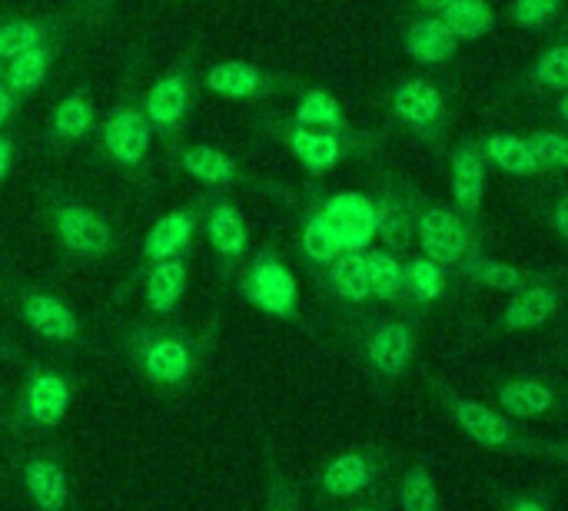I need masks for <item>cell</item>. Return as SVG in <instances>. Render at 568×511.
<instances>
[{
	"instance_id": "19",
	"label": "cell",
	"mask_w": 568,
	"mask_h": 511,
	"mask_svg": "<svg viewBox=\"0 0 568 511\" xmlns=\"http://www.w3.org/2000/svg\"><path fill=\"white\" fill-rule=\"evenodd\" d=\"M459 43L463 40L446 27V20L439 13H426V17L413 20L406 27V37H403L406 57L416 60L419 67H439V63L453 60Z\"/></svg>"
},
{
	"instance_id": "17",
	"label": "cell",
	"mask_w": 568,
	"mask_h": 511,
	"mask_svg": "<svg viewBox=\"0 0 568 511\" xmlns=\"http://www.w3.org/2000/svg\"><path fill=\"white\" fill-rule=\"evenodd\" d=\"M20 319L47 343H73L80 336L77 313L53 293H27L20 299Z\"/></svg>"
},
{
	"instance_id": "11",
	"label": "cell",
	"mask_w": 568,
	"mask_h": 511,
	"mask_svg": "<svg viewBox=\"0 0 568 511\" xmlns=\"http://www.w3.org/2000/svg\"><path fill=\"white\" fill-rule=\"evenodd\" d=\"M323 216L329 219V226L336 229V239L343 246V253L349 249H369L376 239V200H369L366 193L356 190H343V193H329L320 203Z\"/></svg>"
},
{
	"instance_id": "26",
	"label": "cell",
	"mask_w": 568,
	"mask_h": 511,
	"mask_svg": "<svg viewBox=\"0 0 568 511\" xmlns=\"http://www.w3.org/2000/svg\"><path fill=\"white\" fill-rule=\"evenodd\" d=\"M60 33V23L53 17H7L0 20V60L7 63L10 57L53 43Z\"/></svg>"
},
{
	"instance_id": "40",
	"label": "cell",
	"mask_w": 568,
	"mask_h": 511,
	"mask_svg": "<svg viewBox=\"0 0 568 511\" xmlns=\"http://www.w3.org/2000/svg\"><path fill=\"white\" fill-rule=\"evenodd\" d=\"M562 10V0H513L509 20L523 30H542L549 27Z\"/></svg>"
},
{
	"instance_id": "25",
	"label": "cell",
	"mask_w": 568,
	"mask_h": 511,
	"mask_svg": "<svg viewBox=\"0 0 568 511\" xmlns=\"http://www.w3.org/2000/svg\"><path fill=\"white\" fill-rule=\"evenodd\" d=\"M326 286L336 299L343 303H366L373 296L369 289V266H366V249H349V253H339L329 266H326Z\"/></svg>"
},
{
	"instance_id": "39",
	"label": "cell",
	"mask_w": 568,
	"mask_h": 511,
	"mask_svg": "<svg viewBox=\"0 0 568 511\" xmlns=\"http://www.w3.org/2000/svg\"><path fill=\"white\" fill-rule=\"evenodd\" d=\"M539 170H568V136L559 130H536L526 136Z\"/></svg>"
},
{
	"instance_id": "29",
	"label": "cell",
	"mask_w": 568,
	"mask_h": 511,
	"mask_svg": "<svg viewBox=\"0 0 568 511\" xmlns=\"http://www.w3.org/2000/svg\"><path fill=\"white\" fill-rule=\"evenodd\" d=\"M323 492L333 495V499H349V495H359L369 482H373V466L366 456H339L333 459L326 469H323Z\"/></svg>"
},
{
	"instance_id": "34",
	"label": "cell",
	"mask_w": 568,
	"mask_h": 511,
	"mask_svg": "<svg viewBox=\"0 0 568 511\" xmlns=\"http://www.w3.org/2000/svg\"><path fill=\"white\" fill-rule=\"evenodd\" d=\"M416 233V216L409 213L406 200L399 196H383L376 200V236H383L386 249H403Z\"/></svg>"
},
{
	"instance_id": "10",
	"label": "cell",
	"mask_w": 568,
	"mask_h": 511,
	"mask_svg": "<svg viewBox=\"0 0 568 511\" xmlns=\"http://www.w3.org/2000/svg\"><path fill=\"white\" fill-rule=\"evenodd\" d=\"M203 233L210 239L213 256L223 266H236L246 259L250 249V223L243 209L233 203L230 193H210L206 209H203Z\"/></svg>"
},
{
	"instance_id": "49",
	"label": "cell",
	"mask_w": 568,
	"mask_h": 511,
	"mask_svg": "<svg viewBox=\"0 0 568 511\" xmlns=\"http://www.w3.org/2000/svg\"><path fill=\"white\" fill-rule=\"evenodd\" d=\"M356 511H376V509H356Z\"/></svg>"
},
{
	"instance_id": "1",
	"label": "cell",
	"mask_w": 568,
	"mask_h": 511,
	"mask_svg": "<svg viewBox=\"0 0 568 511\" xmlns=\"http://www.w3.org/2000/svg\"><path fill=\"white\" fill-rule=\"evenodd\" d=\"M43 206H47V223L63 253H70L80 263H100L110 256L113 226L97 206H90L83 196L67 190H50L43 196Z\"/></svg>"
},
{
	"instance_id": "38",
	"label": "cell",
	"mask_w": 568,
	"mask_h": 511,
	"mask_svg": "<svg viewBox=\"0 0 568 511\" xmlns=\"http://www.w3.org/2000/svg\"><path fill=\"white\" fill-rule=\"evenodd\" d=\"M399 505L403 511H439V492L426 469H409L399 486Z\"/></svg>"
},
{
	"instance_id": "42",
	"label": "cell",
	"mask_w": 568,
	"mask_h": 511,
	"mask_svg": "<svg viewBox=\"0 0 568 511\" xmlns=\"http://www.w3.org/2000/svg\"><path fill=\"white\" fill-rule=\"evenodd\" d=\"M17 110H20V96H17V93H10V90L0 83V130H7V126L13 123Z\"/></svg>"
},
{
	"instance_id": "6",
	"label": "cell",
	"mask_w": 568,
	"mask_h": 511,
	"mask_svg": "<svg viewBox=\"0 0 568 511\" xmlns=\"http://www.w3.org/2000/svg\"><path fill=\"white\" fill-rule=\"evenodd\" d=\"M200 83L206 93H213L220 100L253 103V100H266V96L280 93V86L286 80L260 63H250V60H216L203 70Z\"/></svg>"
},
{
	"instance_id": "5",
	"label": "cell",
	"mask_w": 568,
	"mask_h": 511,
	"mask_svg": "<svg viewBox=\"0 0 568 511\" xmlns=\"http://www.w3.org/2000/svg\"><path fill=\"white\" fill-rule=\"evenodd\" d=\"M273 133L283 140V146L293 153V160L310 173V176H326L333 173L339 163L366 153V136L346 130V133H329V130H306L296 123H280L273 126Z\"/></svg>"
},
{
	"instance_id": "27",
	"label": "cell",
	"mask_w": 568,
	"mask_h": 511,
	"mask_svg": "<svg viewBox=\"0 0 568 511\" xmlns=\"http://www.w3.org/2000/svg\"><path fill=\"white\" fill-rule=\"evenodd\" d=\"M483 153H486V160H489L499 173H506V176L529 180V176L542 173L539 163H536V156H532L529 140L519 136V133H493V136H486V140H483Z\"/></svg>"
},
{
	"instance_id": "8",
	"label": "cell",
	"mask_w": 568,
	"mask_h": 511,
	"mask_svg": "<svg viewBox=\"0 0 568 511\" xmlns=\"http://www.w3.org/2000/svg\"><path fill=\"white\" fill-rule=\"evenodd\" d=\"M136 359L153 386H183L193 376L196 349L176 333H146L136 343Z\"/></svg>"
},
{
	"instance_id": "28",
	"label": "cell",
	"mask_w": 568,
	"mask_h": 511,
	"mask_svg": "<svg viewBox=\"0 0 568 511\" xmlns=\"http://www.w3.org/2000/svg\"><path fill=\"white\" fill-rule=\"evenodd\" d=\"M499 406L509 419H539L552 412L556 392L536 379H513L499 389Z\"/></svg>"
},
{
	"instance_id": "32",
	"label": "cell",
	"mask_w": 568,
	"mask_h": 511,
	"mask_svg": "<svg viewBox=\"0 0 568 511\" xmlns=\"http://www.w3.org/2000/svg\"><path fill=\"white\" fill-rule=\"evenodd\" d=\"M300 253H303L313 266H320V269H326V266L343 253V246H339V239H336V229L329 226V219L323 216L320 206H313V209L303 216Z\"/></svg>"
},
{
	"instance_id": "36",
	"label": "cell",
	"mask_w": 568,
	"mask_h": 511,
	"mask_svg": "<svg viewBox=\"0 0 568 511\" xmlns=\"http://www.w3.org/2000/svg\"><path fill=\"white\" fill-rule=\"evenodd\" d=\"M463 263H466V273H469L476 283L489 286V289H499V293H519L523 286H529V276H526L523 269L509 266V263L486 259V256H479V253H469Z\"/></svg>"
},
{
	"instance_id": "7",
	"label": "cell",
	"mask_w": 568,
	"mask_h": 511,
	"mask_svg": "<svg viewBox=\"0 0 568 511\" xmlns=\"http://www.w3.org/2000/svg\"><path fill=\"white\" fill-rule=\"evenodd\" d=\"M416 239L423 256H429L439 266H456L473 253L466 216L446 206H426L416 216Z\"/></svg>"
},
{
	"instance_id": "33",
	"label": "cell",
	"mask_w": 568,
	"mask_h": 511,
	"mask_svg": "<svg viewBox=\"0 0 568 511\" xmlns=\"http://www.w3.org/2000/svg\"><path fill=\"white\" fill-rule=\"evenodd\" d=\"M439 17L459 40H483L496 27V10L489 0H453Z\"/></svg>"
},
{
	"instance_id": "20",
	"label": "cell",
	"mask_w": 568,
	"mask_h": 511,
	"mask_svg": "<svg viewBox=\"0 0 568 511\" xmlns=\"http://www.w3.org/2000/svg\"><path fill=\"white\" fill-rule=\"evenodd\" d=\"M186 276H190V266H186L183 253L170 256V259H160V263H150L146 276H143V299H146V306L156 316L176 313V306L183 303V293H186Z\"/></svg>"
},
{
	"instance_id": "45",
	"label": "cell",
	"mask_w": 568,
	"mask_h": 511,
	"mask_svg": "<svg viewBox=\"0 0 568 511\" xmlns=\"http://www.w3.org/2000/svg\"><path fill=\"white\" fill-rule=\"evenodd\" d=\"M509 511H549V509H546L539 499H519V502H516Z\"/></svg>"
},
{
	"instance_id": "24",
	"label": "cell",
	"mask_w": 568,
	"mask_h": 511,
	"mask_svg": "<svg viewBox=\"0 0 568 511\" xmlns=\"http://www.w3.org/2000/svg\"><path fill=\"white\" fill-rule=\"evenodd\" d=\"M290 123L296 126H306V130H329V133H346L353 130L349 126V116L343 110V103L329 93V90H320V86H310L296 96V106H293V116Z\"/></svg>"
},
{
	"instance_id": "43",
	"label": "cell",
	"mask_w": 568,
	"mask_h": 511,
	"mask_svg": "<svg viewBox=\"0 0 568 511\" xmlns=\"http://www.w3.org/2000/svg\"><path fill=\"white\" fill-rule=\"evenodd\" d=\"M552 226H556V233H559V236H562V239L568 243V193L556 200V209H552Z\"/></svg>"
},
{
	"instance_id": "2",
	"label": "cell",
	"mask_w": 568,
	"mask_h": 511,
	"mask_svg": "<svg viewBox=\"0 0 568 511\" xmlns=\"http://www.w3.org/2000/svg\"><path fill=\"white\" fill-rule=\"evenodd\" d=\"M200 76L193 70V60L190 57H180L173 60L143 93L140 106L153 126V136L166 140V143H176L180 133L186 130L190 116H193V106H196V96H200Z\"/></svg>"
},
{
	"instance_id": "41",
	"label": "cell",
	"mask_w": 568,
	"mask_h": 511,
	"mask_svg": "<svg viewBox=\"0 0 568 511\" xmlns=\"http://www.w3.org/2000/svg\"><path fill=\"white\" fill-rule=\"evenodd\" d=\"M13 160H17V143L7 130H0V190L3 183L10 180V170H13Z\"/></svg>"
},
{
	"instance_id": "21",
	"label": "cell",
	"mask_w": 568,
	"mask_h": 511,
	"mask_svg": "<svg viewBox=\"0 0 568 511\" xmlns=\"http://www.w3.org/2000/svg\"><path fill=\"white\" fill-rule=\"evenodd\" d=\"M70 409V386L63 376L57 372H37L27 382V396H23V412L33 426L53 429Z\"/></svg>"
},
{
	"instance_id": "37",
	"label": "cell",
	"mask_w": 568,
	"mask_h": 511,
	"mask_svg": "<svg viewBox=\"0 0 568 511\" xmlns=\"http://www.w3.org/2000/svg\"><path fill=\"white\" fill-rule=\"evenodd\" d=\"M532 80L546 90H556V93H566L568 90V43H552L546 47L532 67H529Z\"/></svg>"
},
{
	"instance_id": "46",
	"label": "cell",
	"mask_w": 568,
	"mask_h": 511,
	"mask_svg": "<svg viewBox=\"0 0 568 511\" xmlns=\"http://www.w3.org/2000/svg\"><path fill=\"white\" fill-rule=\"evenodd\" d=\"M73 7H83V10H97V13H103V10L110 7V0H73Z\"/></svg>"
},
{
	"instance_id": "13",
	"label": "cell",
	"mask_w": 568,
	"mask_h": 511,
	"mask_svg": "<svg viewBox=\"0 0 568 511\" xmlns=\"http://www.w3.org/2000/svg\"><path fill=\"white\" fill-rule=\"evenodd\" d=\"M97 126H100V110H97L93 93L87 86H73L50 106L43 140L50 146H73L87 140Z\"/></svg>"
},
{
	"instance_id": "14",
	"label": "cell",
	"mask_w": 568,
	"mask_h": 511,
	"mask_svg": "<svg viewBox=\"0 0 568 511\" xmlns=\"http://www.w3.org/2000/svg\"><path fill=\"white\" fill-rule=\"evenodd\" d=\"M446 399H449L453 419L459 422V429L473 442H479L486 449H523V436L516 432V426L503 412H493V406L476 402V399H463L453 392H446Z\"/></svg>"
},
{
	"instance_id": "47",
	"label": "cell",
	"mask_w": 568,
	"mask_h": 511,
	"mask_svg": "<svg viewBox=\"0 0 568 511\" xmlns=\"http://www.w3.org/2000/svg\"><path fill=\"white\" fill-rule=\"evenodd\" d=\"M559 116H562V120L568 123V90L562 93V96H559Z\"/></svg>"
},
{
	"instance_id": "31",
	"label": "cell",
	"mask_w": 568,
	"mask_h": 511,
	"mask_svg": "<svg viewBox=\"0 0 568 511\" xmlns=\"http://www.w3.org/2000/svg\"><path fill=\"white\" fill-rule=\"evenodd\" d=\"M369 266V289L379 303H399L406 299V266L393 249H366Z\"/></svg>"
},
{
	"instance_id": "12",
	"label": "cell",
	"mask_w": 568,
	"mask_h": 511,
	"mask_svg": "<svg viewBox=\"0 0 568 511\" xmlns=\"http://www.w3.org/2000/svg\"><path fill=\"white\" fill-rule=\"evenodd\" d=\"M176 166L196 180L206 193H233L246 183L243 166L216 143H186L176 150Z\"/></svg>"
},
{
	"instance_id": "30",
	"label": "cell",
	"mask_w": 568,
	"mask_h": 511,
	"mask_svg": "<svg viewBox=\"0 0 568 511\" xmlns=\"http://www.w3.org/2000/svg\"><path fill=\"white\" fill-rule=\"evenodd\" d=\"M27 492L40 511H60L67 505V476L53 459H33L27 466Z\"/></svg>"
},
{
	"instance_id": "4",
	"label": "cell",
	"mask_w": 568,
	"mask_h": 511,
	"mask_svg": "<svg viewBox=\"0 0 568 511\" xmlns=\"http://www.w3.org/2000/svg\"><path fill=\"white\" fill-rule=\"evenodd\" d=\"M240 296L273 319H300V286L273 249H260L250 259L240 279Z\"/></svg>"
},
{
	"instance_id": "15",
	"label": "cell",
	"mask_w": 568,
	"mask_h": 511,
	"mask_svg": "<svg viewBox=\"0 0 568 511\" xmlns=\"http://www.w3.org/2000/svg\"><path fill=\"white\" fill-rule=\"evenodd\" d=\"M486 153L479 143H469L463 140L456 150H453V160H449V186H453V200H456V209L469 219L483 209V200H486Z\"/></svg>"
},
{
	"instance_id": "18",
	"label": "cell",
	"mask_w": 568,
	"mask_h": 511,
	"mask_svg": "<svg viewBox=\"0 0 568 511\" xmlns=\"http://www.w3.org/2000/svg\"><path fill=\"white\" fill-rule=\"evenodd\" d=\"M413 333L406 323L399 319H389V323H379L373 326V333L366 336V362L379 372V376H389V379H399L406 376L409 362H413Z\"/></svg>"
},
{
	"instance_id": "22",
	"label": "cell",
	"mask_w": 568,
	"mask_h": 511,
	"mask_svg": "<svg viewBox=\"0 0 568 511\" xmlns=\"http://www.w3.org/2000/svg\"><path fill=\"white\" fill-rule=\"evenodd\" d=\"M57 67V43H43L33 50H23L3 63V86L17 93L20 100L37 93Z\"/></svg>"
},
{
	"instance_id": "44",
	"label": "cell",
	"mask_w": 568,
	"mask_h": 511,
	"mask_svg": "<svg viewBox=\"0 0 568 511\" xmlns=\"http://www.w3.org/2000/svg\"><path fill=\"white\" fill-rule=\"evenodd\" d=\"M413 3H416L419 10H429V13H443L453 0H413Z\"/></svg>"
},
{
	"instance_id": "23",
	"label": "cell",
	"mask_w": 568,
	"mask_h": 511,
	"mask_svg": "<svg viewBox=\"0 0 568 511\" xmlns=\"http://www.w3.org/2000/svg\"><path fill=\"white\" fill-rule=\"evenodd\" d=\"M559 309V293L552 286H523L519 293H513L509 306L503 309V326L513 333H529L546 326Z\"/></svg>"
},
{
	"instance_id": "35",
	"label": "cell",
	"mask_w": 568,
	"mask_h": 511,
	"mask_svg": "<svg viewBox=\"0 0 568 511\" xmlns=\"http://www.w3.org/2000/svg\"><path fill=\"white\" fill-rule=\"evenodd\" d=\"M446 293V266L433 263L429 256H413L406 263V296L419 306L436 303Z\"/></svg>"
},
{
	"instance_id": "3",
	"label": "cell",
	"mask_w": 568,
	"mask_h": 511,
	"mask_svg": "<svg viewBox=\"0 0 568 511\" xmlns=\"http://www.w3.org/2000/svg\"><path fill=\"white\" fill-rule=\"evenodd\" d=\"M153 140L156 136H153V126H150L143 106L130 103V100L110 106L106 116L97 126V150H100V156L110 166L123 170V173H136L146 163Z\"/></svg>"
},
{
	"instance_id": "9",
	"label": "cell",
	"mask_w": 568,
	"mask_h": 511,
	"mask_svg": "<svg viewBox=\"0 0 568 511\" xmlns=\"http://www.w3.org/2000/svg\"><path fill=\"white\" fill-rule=\"evenodd\" d=\"M206 200H210V193L190 196L186 203L166 209V213L150 226V233H146V239H143V263H146V266L186 253V246L193 243L196 229L203 226Z\"/></svg>"
},
{
	"instance_id": "48",
	"label": "cell",
	"mask_w": 568,
	"mask_h": 511,
	"mask_svg": "<svg viewBox=\"0 0 568 511\" xmlns=\"http://www.w3.org/2000/svg\"><path fill=\"white\" fill-rule=\"evenodd\" d=\"M0 83H3V60H0Z\"/></svg>"
},
{
	"instance_id": "16",
	"label": "cell",
	"mask_w": 568,
	"mask_h": 511,
	"mask_svg": "<svg viewBox=\"0 0 568 511\" xmlns=\"http://www.w3.org/2000/svg\"><path fill=\"white\" fill-rule=\"evenodd\" d=\"M443 113H446V100L439 86L426 76H409L393 90V116L416 133L433 130L443 120Z\"/></svg>"
}]
</instances>
